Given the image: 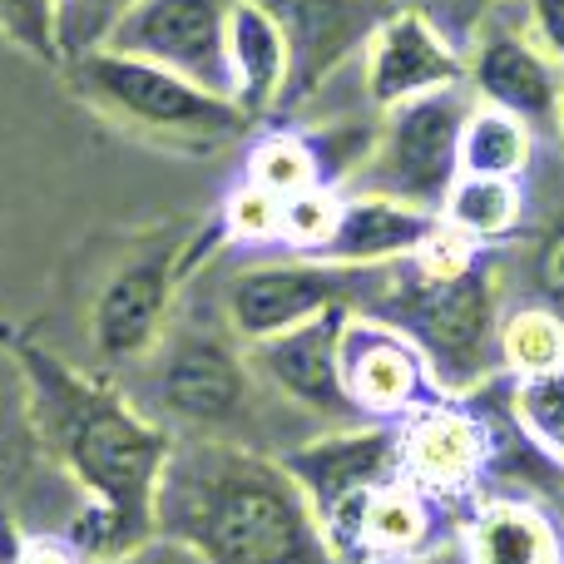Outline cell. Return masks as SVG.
I'll list each match as a JSON object with an SVG mask.
<instances>
[{"mask_svg": "<svg viewBox=\"0 0 564 564\" xmlns=\"http://www.w3.org/2000/svg\"><path fill=\"white\" fill-rule=\"evenodd\" d=\"M456 530L460 510L416 490L401 470L357 490L347 506H337L322 520V535H327V550L337 564H401L456 540Z\"/></svg>", "mask_w": 564, "mask_h": 564, "instance_id": "obj_11", "label": "cell"}, {"mask_svg": "<svg viewBox=\"0 0 564 564\" xmlns=\"http://www.w3.org/2000/svg\"><path fill=\"white\" fill-rule=\"evenodd\" d=\"M0 35L35 55L40 65L59 69V0H0Z\"/></svg>", "mask_w": 564, "mask_h": 564, "instance_id": "obj_30", "label": "cell"}, {"mask_svg": "<svg viewBox=\"0 0 564 564\" xmlns=\"http://www.w3.org/2000/svg\"><path fill=\"white\" fill-rule=\"evenodd\" d=\"M109 381L169 441H228V446L282 456L322 431L258 377L248 347L228 332L218 307L214 317L174 307L154 351L115 371Z\"/></svg>", "mask_w": 564, "mask_h": 564, "instance_id": "obj_3", "label": "cell"}, {"mask_svg": "<svg viewBox=\"0 0 564 564\" xmlns=\"http://www.w3.org/2000/svg\"><path fill=\"white\" fill-rule=\"evenodd\" d=\"M194 258L198 253L184 248V238H159L109 273L95 297V312H89V337L109 371H124L154 351L178 307V288L194 273Z\"/></svg>", "mask_w": 564, "mask_h": 564, "instance_id": "obj_9", "label": "cell"}, {"mask_svg": "<svg viewBox=\"0 0 564 564\" xmlns=\"http://www.w3.org/2000/svg\"><path fill=\"white\" fill-rule=\"evenodd\" d=\"M466 55V85L480 105H496L506 115L525 119L540 139H555L560 99H564V69L560 59L530 35L520 0H500L470 25L460 40Z\"/></svg>", "mask_w": 564, "mask_h": 564, "instance_id": "obj_8", "label": "cell"}, {"mask_svg": "<svg viewBox=\"0 0 564 564\" xmlns=\"http://www.w3.org/2000/svg\"><path fill=\"white\" fill-rule=\"evenodd\" d=\"M341 218V194L337 188H307V194L282 204V238L273 253H297V258H322L332 243Z\"/></svg>", "mask_w": 564, "mask_h": 564, "instance_id": "obj_27", "label": "cell"}, {"mask_svg": "<svg viewBox=\"0 0 564 564\" xmlns=\"http://www.w3.org/2000/svg\"><path fill=\"white\" fill-rule=\"evenodd\" d=\"M381 268H341L327 258H253L238 263L218 288V312L238 341H268L278 332H292L302 322L322 317L332 307L361 312L377 288Z\"/></svg>", "mask_w": 564, "mask_h": 564, "instance_id": "obj_7", "label": "cell"}, {"mask_svg": "<svg viewBox=\"0 0 564 564\" xmlns=\"http://www.w3.org/2000/svg\"><path fill=\"white\" fill-rule=\"evenodd\" d=\"M510 401H516L525 436L564 470V371H550L535 381H510Z\"/></svg>", "mask_w": 564, "mask_h": 564, "instance_id": "obj_26", "label": "cell"}, {"mask_svg": "<svg viewBox=\"0 0 564 564\" xmlns=\"http://www.w3.org/2000/svg\"><path fill=\"white\" fill-rule=\"evenodd\" d=\"M520 15H525L530 35H535L564 69V0H520Z\"/></svg>", "mask_w": 564, "mask_h": 564, "instance_id": "obj_32", "label": "cell"}, {"mask_svg": "<svg viewBox=\"0 0 564 564\" xmlns=\"http://www.w3.org/2000/svg\"><path fill=\"white\" fill-rule=\"evenodd\" d=\"M500 367L510 381L564 371V322L540 302H506L500 312Z\"/></svg>", "mask_w": 564, "mask_h": 564, "instance_id": "obj_24", "label": "cell"}, {"mask_svg": "<svg viewBox=\"0 0 564 564\" xmlns=\"http://www.w3.org/2000/svg\"><path fill=\"white\" fill-rule=\"evenodd\" d=\"M530 214L516 243L496 248L506 302H540L564 322V149L545 139L525 174Z\"/></svg>", "mask_w": 564, "mask_h": 564, "instance_id": "obj_16", "label": "cell"}, {"mask_svg": "<svg viewBox=\"0 0 564 564\" xmlns=\"http://www.w3.org/2000/svg\"><path fill=\"white\" fill-rule=\"evenodd\" d=\"M65 79L95 115L119 124L124 134L159 149H184V154H214L238 139H248L258 124H248L234 99L119 50H95L85 59H69Z\"/></svg>", "mask_w": 564, "mask_h": 564, "instance_id": "obj_5", "label": "cell"}, {"mask_svg": "<svg viewBox=\"0 0 564 564\" xmlns=\"http://www.w3.org/2000/svg\"><path fill=\"white\" fill-rule=\"evenodd\" d=\"M441 214L426 208L397 204L381 194H341V218L332 243L322 248L327 263L341 268H387V263H406L426 248V238L436 234Z\"/></svg>", "mask_w": 564, "mask_h": 564, "instance_id": "obj_19", "label": "cell"}, {"mask_svg": "<svg viewBox=\"0 0 564 564\" xmlns=\"http://www.w3.org/2000/svg\"><path fill=\"white\" fill-rule=\"evenodd\" d=\"M540 144H545V139H540L525 119L476 99V109L466 115V129H460V174L525 178Z\"/></svg>", "mask_w": 564, "mask_h": 564, "instance_id": "obj_23", "label": "cell"}, {"mask_svg": "<svg viewBox=\"0 0 564 564\" xmlns=\"http://www.w3.org/2000/svg\"><path fill=\"white\" fill-rule=\"evenodd\" d=\"M530 214L525 178H496V174H456L446 204H441V224L451 234L470 238L476 248H506L520 238Z\"/></svg>", "mask_w": 564, "mask_h": 564, "instance_id": "obj_22", "label": "cell"}, {"mask_svg": "<svg viewBox=\"0 0 564 564\" xmlns=\"http://www.w3.org/2000/svg\"><path fill=\"white\" fill-rule=\"evenodd\" d=\"M288 45V89L273 119L297 115L337 75L361 65L371 35L401 0H258Z\"/></svg>", "mask_w": 564, "mask_h": 564, "instance_id": "obj_10", "label": "cell"}, {"mask_svg": "<svg viewBox=\"0 0 564 564\" xmlns=\"http://www.w3.org/2000/svg\"><path fill=\"white\" fill-rule=\"evenodd\" d=\"M361 312L391 322L416 341L441 397H470L496 377H506V367H500L506 292H500L496 248H486L460 273H426L411 258L387 263Z\"/></svg>", "mask_w": 564, "mask_h": 564, "instance_id": "obj_4", "label": "cell"}, {"mask_svg": "<svg viewBox=\"0 0 564 564\" xmlns=\"http://www.w3.org/2000/svg\"><path fill=\"white\" fill-rule=\"evenodd\" d=\"M99 564H204V560H198L194 550H184L178 540L154 535V540H144V545L124 550V555H115V560H99Z\"/></svg>", "mask_w": 564, "mask_h": 564, "instance_id": "obj_33", "label": "cell"}, {"mask_svg": "<svg viewBox=\"0 0 564 564\" xmlns=\"http://www.w3.org/2000/svg\"><path fill=\"white\" fill-rule=\"evenodd\" d=\"M243 178L258 188H268L273 198H297L307 194V188H327L322 184V164L317 154H312L307 134L292 124H278L268 129V134L253 139V149H248V164H243Z\"/></svg>", "mask_w": 564, "mask_h": 564, "instance_id": "obj_25", "label": "cell"}, {"mask_svg": "<svg viewBox=\"0 0 564 564\" xmlns=\"http://www.w3.org/2000/svg\"><path fill=\"white\" fill-rule=\"evenodd\" d=\"M456 85H466L460 45L436 20L411 6L391 10L387 25L371 35L367 55H361V89H367V105L377 115L391 105H406L416 95H436V89Z\"/></svg>", "mask_w": 564, "mask_h": 564, "instance_id": "obj_17", "label": "cell"}, {"mask_svg": "<svg viewBox=\"0 0 564 564\" xmlns=\"http://www.w3.org/2000/svg\"><path fill=\"white\" fill-rule=\"evenodd\" d=\"M401 564H466V550H460V540H446V545L426 550V555H411Z\"/></svg>", "mask_w": 564, "mask_h": 564, "instance_id": "obj_34", "label": "cell"}, {"mask_svg": "<svg viewBox=\"0 0 564 564\" xmlns=\"http://www.w3.org/2000/svg\"><path fill=\"white\" fill-rule=\"evenodd\" d=\"M347 317H351L347 307H332L268 341H248V361H253L258 377L288 406H297L302 416L317 421L322 431L357 426L361 421L347 401V387H341V327H347Z\"/></svg>", "mask_w": 564, "mask_h": 564, "instance_id": "obj_14", "label": "cell"}, {"mask_svg": "<svg viewBox=\"0 0 564 564\" xmlns=\"http://www.w3.org/2000/svg\"><path fill=\"white\" fill-rule=\"evenodd\" d=\"M341 387H347L351 411L381 426H397L416 406L441 397L416 341L367 312H351L341 327Z\"/></svg>", "mask_w": 564, "mask_h": 564, "instance_id": "obj_15", "label": "cell"}, {"mask_svg": "<svg viewBox=\"0 0 564 564\" xmlns=\"http://www.w3.org/2000/svg\"><path fill=\"white\" fill-rule=\"evenodd\" d=\"M134 6L139 0H59V55H65V65L105 50L109 35L119 30V20Z\"/></svg>", "mask_w": 564, "mask_h": 564, "instance_id": "obj_29", "label": "cell"}, {"mask_svg": "<svg viewBox=\"0 0 564 564\" xmlns=\"http://www.w3.org/2000/svg\"><path fill=\"white\" fill-rule=\"evenodd\" d=\"M40 476H65V470L50 460L45 441L35 431L20 341L0 337V496H10V490L15 496H35Z\"/></svg>", "mask_w": 564, "mask_h": 564, "instance_id": "obj_21", "label": "cell"}, {"mask_svg": "<svg viewBox=\"0 0 564 564\" xmlns=\"http://www.w3.org/2000/svg\"><path fill=\"white\" fill-rule=\"evenodd\" d=\"M288 89V45L258 0H238L228 20V99L248 124H268Z\"/></svg>", "mask_w": 564, "mask_h": 564, "instance_id": "obj_20", "label": "cell"}, {"mask_svg": "<svg viewBox=\"0 0 564 564\" xmlns=\"http://www.w3.org/2000/svg\"><path fill=\"white\" fill-rule=\"evenodd\" d=\"M218 228H224L228 243L253 248V253L278 248V238H282V198H273L268 188H258V184H248L243 178V184H234V194L224 198Z\"/></svg>", "mask_w": 564, "mask_h": 564, "instance_id": "obj_28", "label": "cell"}, {"mask_svg": "<svg viewBox=\"0 0 564 564\" xmlns=\"http://www.w3.org/2000/svg\"><path fill=\"white\" fill-rule=\"evenodd\" d=\"M466 564H564V520L550 500L480 490L456 530Z\"/></svg>", "mask_w": 564, "mask_h": 564, "instance_id": "obj_18", "label": "cell"}, {"mask_svg": "<svg viewBox=\"0 0 564 564\" xmlns=\"http://www.w3.org/2000/svg\"><path fill=\"white\" fill-rule=\"evenodd\" d=\"M555 516L564 520V490H560V496H555Z\"/></svg>", "mask_w": 564, "mask_h": 564, "instance_id": "obj_36", "label": "cell"}, {"mask_svg": "<svg viewBox=\"0 0 564 564\" xmlns=\"http://www.w3.org/2000/svg\"><path fill=\"white\" fill-rule=\"evenodd\" d=\"M555 144L564 149V99H560V124H555Z\"/></svg>", "mask_w": 564, "mask_h": 564, "instance_id": "obj_35", "label": "cell"}, {"mask_svg": "<svg viewBox=\"0 0 564 564\" xmlns=\"http://www.w3.org/2000/svg\"><path fill=\"white\" fill-rule=\"evenodd\" d=\"M486 421L466 397H436L397 421V460L401 476L441 506L460 510L486 490Z\"/></svg>", "mask_w": 564, "mask_h": 564, "instance_id": "obj_12", "label": "cell"}, {"mask_svg": "<svg viewBox=\"0 0 564 564\" xmlns=\"http://www.w3.org/2000/svg\"><path fill=\"white\" fill-rule=\"evenodd\" d=\"M238 0H139L105 50L174 69L228 99V20Z\"/></svg>", "mask_w": 564, "mask_h": 564, "instance_id": "obj_13", "label": "cell"}, {"mask_svg": "<svg viewBox=\"0 0 564 564\" xmlns=\"http://www.w3.org/2000/svg\"><path fill=\"white\" fill-rule=\"evenodd\" d=\"M30 411L50 460L79 490L65 540L85 564L115 560L154 540V490L174 441L115 387L65 367L35 341H20Z\"/></svg>", "mask_w": 564, "mask_h": 564, "instance_id": "obj_1", "label": "cell"}, {"mask_svg": "<svg viewBox=\"0 0 564 564\" xmlns=\"http://www.w3.org/2000/svg\"><path fill=\"white\" fill-rule=\"evenodd\" d=\"M470 109H476L470 85L436 89V95H416L406 105L381 109L377 144L341 194H381L441 214L460 174V129H466Z\"/></svg>", "mask_w": 564, "mask_h": 564, "instance_id": "obj_6", "label": "cell"}, {"mask_svg": "<svg viewBox=\"0 0 564 564\" xmlns=\"http://www.w3.org/2000/svg\"><path fill=\"white\" fill-rule=\"evenodd\" d=\"M401 6H411V10H421V15H431V20H436V25L460 45V40L470 35V25H476V20L486 15L490 6H500V0H401Z\"/></svg>", "mask_w": 564, "mask_h": 564, "instance_id": "obj_31", "label": "cell"}, {"mask_svg": "<svg viewBox=\"0 0 564 564\" xmlns=\"http://www.w3.org/2000/svg\"><path fill=\"white\" fill-rule=\"evenodd\" d=\"M154 535L178 540L204 564H337L292 470L228 441L169 446Z\"/></svg>", "mask_w": 564, "mask_h": 564, "instance_id": "obj_2", "label": "cell"}]
</instances>
